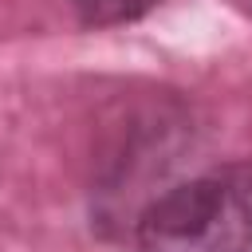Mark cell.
<instances>
[{
	"instance_id": "cell-1",
	"label": "cell",
	"mask_w": 252,
	"mask_h": 252,
	"mask_svg": "<svg viewBox=\"0 0 252 252\" xmlns=\"http://www.w3.org/2000/svg\"><path fill=\"white\" fill-rule=\"evenodd\" d=\"M134 240L138 252H252V158L154 197L138 213Z\"/></svg>"
},
{
	"instance_id": "cell-2",
	"label": "cell",
	"mask_w": 252,
	"mask_h": 252,
	"mask_svg": "<svg viewBox=\"0 0 252 252\" xmlns=\"http://www.w3.org/2000/svg\"><path fill=\"white\" fill-rule=\"evenodd\" d=\"M79 28H118V24H134L142 16H150L161 0H59Z\"/></svg>"
},
{
	"instance_id": "cell-3",
	"label": "cell",
	"mask_w": 252,
	"mask_h": 252,
	"mask_svg": "<svg viewBox=\"0 0 252 252\" xmlns=\"http://www.w3.org/2000/svg\"><path fill=\"white\" fill-rule=\"evenodd\" d=\"M244 8H248V12H252V0H244Z\"/></svg>"
}]
</instances>
